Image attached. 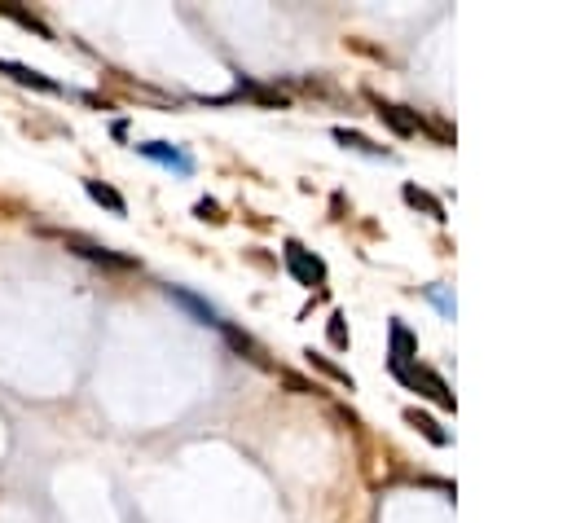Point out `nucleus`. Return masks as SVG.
<instances>
[{
	"instance_id": "nucleus-1",
	"label": "nucleus",
	"mask_w": 563,
	"mask_h": 523,
	"mask_svg": "<svg viewBox=\"0 0 563 523\" xmlns=\"http://www.w3.org/2000/svg\"><path fill=\"white\" fill-rule=\"evenodd\" d=\"M44 233H53V238H62V247L66 251H75V255H84L88 264H102V269H137V260L132 255H119V251H110L102 247V242H93V238H84V233H66V229H44Z\"/></svg>"
},
{
	"instance_id": "nucleus-2",
	"label": "nucleus",
	"mask_w": 563,
	"mask_h": 523,
	"mask_svg": "<svg viewBox=\"0 0 563 523\" xmlns=\"http://www.w3.org/2000/svg\"><path fill=\"white\" fill-rule=\"evenodd\" d=\"M392 374L401 378V383H410V387H423V396H432L440 409H454V392H449L445 378L432 374L427 365H392Z\"/></svg>"
},
{
	"instance_id": "nucleus-3",
	"label": "nucleus",
	"mask_w": 563,
	"mask_h": 523,
	"mask_svg": "<svg viewBox=\"0 0 563 523\" xmlns=\"http://www.w3.org/2000/svg\"><path fill=\"white\" fill-rule=\"evenodd\" d=\"M286 269L295 273V282L304 286H326V264L317 255H308L300 242H286Z\"/></svg>"
},
{
	"instance_id": "nucleus-4",
	"label": "nucleus",
	"mask_w": 563,
	"mask_h": 523,
	"mask_svg": "<svg viewBox=\"0 0 563 523\" xmlns=\"http://www.w3.org/2000/svg\"><path fill=\"white\" fill-rule=\"evenodd\" d=\"M0 75H9L14 84L22 88H36V93H53V97H62L66 88L58 80H49L44 71H36V66H27V62H9V58H0Z\"/></svg>"
},
{
	"instance_id": "nucleus-5",
	"label": "nucleus",
	"mask_w": 563,
	"mask_h": 523,
	"mask_svg": "<svg viewBox=\"0 0 563 523\" xmlns=\"http://www.w3.org/2000/svg\"><path fill=\"white\" fill-rule=\"evenodd\" d=\"M137 150L146 154V159L163 163V168H172V172H181V176H194V159L181 146H168V141H146V146H137Z\"/></svg>"
},
{
	"instance_id": "nucleus-6",
	"label": "nucleus",
	"mask_w": 563,
	"mask_h": 523,
	"mask_svg": "<svg viewBox=\"0 0 563 523\" xmlns=\"http://www.w3.org/2000/svg\"><path fill=\"white\" fill-rule=\"evenodd\" d=\"M168 299H172V304H181L185 313H194L203 326H220V330H225V321H220L216 308L207 304V299H198L194 291H185V286H168Z\"/></svg>"
},
{
	"instance_id": "nucleus-7",
	"label": "nucleus",
	"mask_w": 563,
	"mask_h": 523,
	"mask_svg": "<svg viewBox=\"0 0 563 523\" xmlns=\"http://www.w3.org/2000/svg\"><path fill=\"white\" fill-rule=\"evenodd\" d=\"M374 110H379V119L388 124L396 137H414L418 132V115H405V106H392V102H374Z\"/></svg>"
},
{
	"instance_id": "nucleus-8",
	"label": "nucleus",
	"mask_w": 563,
	"mask_h": 523,
	"mask_svg": "<svg viewBox=\"0 0 563 523\" xmlns=\"http://www.w3.org/2000/svg\"><path fill=\"white\" fill-rule=\"evenodd\" d=\"M84 194L93 198V203H102L110 216H124L128 211V203H124V194H119V189H110L106 181H84Z\"/></svg>"
},
{
	"instance_id": "nucleus-9",
	"label": "nucleus",
	"mask_w": 563,
	"mask_h": 523,
	"mask_svg": "<svg viewBox=\"0 0 563 523\" xmlns=\"http://www.w3.org/2000/svg\"><path fill=\"white\" fill-rule=\"evenodd\" d=\"M388 335H392V361H388V365H410V361H414V352H418V339L401 326V321H392Z\"/></svg>"
},
{
	"instance_id": "nucleus-10",
	"label": "nucleus",
	"mask_w": 563,
	"mask_h": 523,
	"mask_svg": "<svg viewBox=\"0 0 563 523\" xmlns=\"http://www.w3.org/2000/svg\"><path fill=\"white\" fill-rule=\"evenodd\" d=\"M0 18H9V22H18V27H22V31H36V36H40V40H53V31H49V27H44V22H40L36 14H31V9H18V5H0Z\"/></svg>"
},
{
	"instance_id": "nucleus-11",
	"label": "nucleus",
	"mask_w": 563,
	"mask_h": 523,
	"mask_svg": "<svg viewBox=\"0 0 563 523\" xmlns=\"http://www.w3.org/2000/svg\"><path fill=\"white\" fill-rule=\"evenodd\" d=\"M335 141L339 146H348V150H361V154H388L383 146H374L370 137H361V132H352V128H335Z\"/></svg>"
},
{
	"instance_id": "nucleus-12",
	"label": "nucleus",
	"mask_w": 563,
	"mask_h": 523,
	"mask_svg": "<svg viewBox=\"0 0 563 523\" xmlns=\"http://www.w3.org/2000/svg\"><path fill=\"white\" fill-rule=\"evenodd\" d=\"M304 356H308V365H317V370H322V374H330V378H335V383H344L348 392H352V374H348V370H339L335 361H326V356H322V352H313V348H308Z\"/></svg>"
},
{
	"instance_id": "nucleus-13",
	"label": "nucleus",
	"mask_w": 563,
	"mask_h": 523,
	"mask_svg": "<svg viewBox=\"0 0 563 523\" xmlns=\"http://www.w3.org/2000/svg\"><path fill=\"white\" fill-rule=\"evenodd\" d=\"M405 418H410V422H414V427H418V431H423V436H427V440H432V444H449V436H445V431H440V427H436V418H427V414H418V409H410V414H405Z\"/></svg>"
},
{
	"instance_id": "nucleus-14",
	"label": "nucleus",
	"mask_w": 563,
	"mask_h": 523,
	"mask_svg": "<svg viewBox=\"0 0 563 523\" xmlns=\"http://www.w3.org/2000/svg\"><path fill=\"white\" fill-rule=\"evenodd\" d=\"M225 339H229V343H234V348H238V352H247V356H251V361H264V352H260V343H256V339H251V335H242V330H234V326H225Z\"/></svg>"
},
{
	"instance_id": "nucleus-15",
	"label": "nucleus",
	"mask_w": 563,
	"mask_h": 523,
	"mask_svg": "<svg viewBox=\"0 0 563 523\" xmlns=\"http://www.w3.org/2000/svg\"><path fill=\"white\" fill-rule=\"evenodd\" d=\"M405 203H414V207H423V211H432L436 220H445V207L436 203V198H427L423 189H414V185H405Z\"/></svg>"
},
{
	"instance_id": "nucleus-16",
	"label": "nucleus",
	"mask_w": 563,
	"mask_h": 523,
	"mask_svg": "<svg viewBox=\"0 0 563 523\" xmlns=\"http://www.w3.org/2000/svg\"><path fill=\"white\" fill-rule=\"evenodd\" d=\"M326 335H330V343H335V348H348V326H344V313H330Z\"/></svg>"
},
{
	"instance_id": "nucleus-17",
	"label": "nucleus",
	"mask_w": 563,
	"mask_h": 523,
	"mask_svg": "<svg viewBox=\"0 0 563 523\" xmlns=\"http://www.w3.org/2000/svg\"><path fill=\"white\" fill-rule=\"evenodd\" d=\"M427 299H432V304H436L445 317H454V299H449L445 291H440V286H427Z\"/></svg>"
},
{
	"instance_id": "nucleus-18",
	"label": "nucleus",
	"mask_w": 563,
	"mask_h": 523,
	"mask_svg": "<svg viewBox=\"0 0 563 523\" xmlns=\"http://www.w3.org/2000/svg\"><path fill=\"white\" fill-rule=\"evenodd\" d=\"M194 216H198V220H225V216H220V207H216V203H207V198L194 207Z\"/></svg>"
},
{
	"instance_id": "nucleus-19",
	"label": "nucleus",
	"mask_w": 563,
	"mask_h": 523,
	"mask_svg": "<svg viewBox=\"0 0 563 523\" xmlns=\"http://www.w3.org/2000/svg\"><path fill=\"white\" fill-rule=\"evenodd\" d=\"M282 383L291 387V392H300V396H304V392H317L313 383H304V378H295V374H282Z\"/></svg>"
},
{
	"instance_id": "nucleus-20",
	"label": "nucleus",
	"mask_w": 563,
	"mask_h": 523,
	"mask_svg": "<svg viewBox=\"0 0 563 523\" xmlns=\"http://www.w3.org/2000/svg\"><path fill=\"white\" fill-rule=\"evenodd\" d=\"M110 137H115V141L128 137V124H124V119H115V124H110Z\"/></svg>"
}]
</instances>
